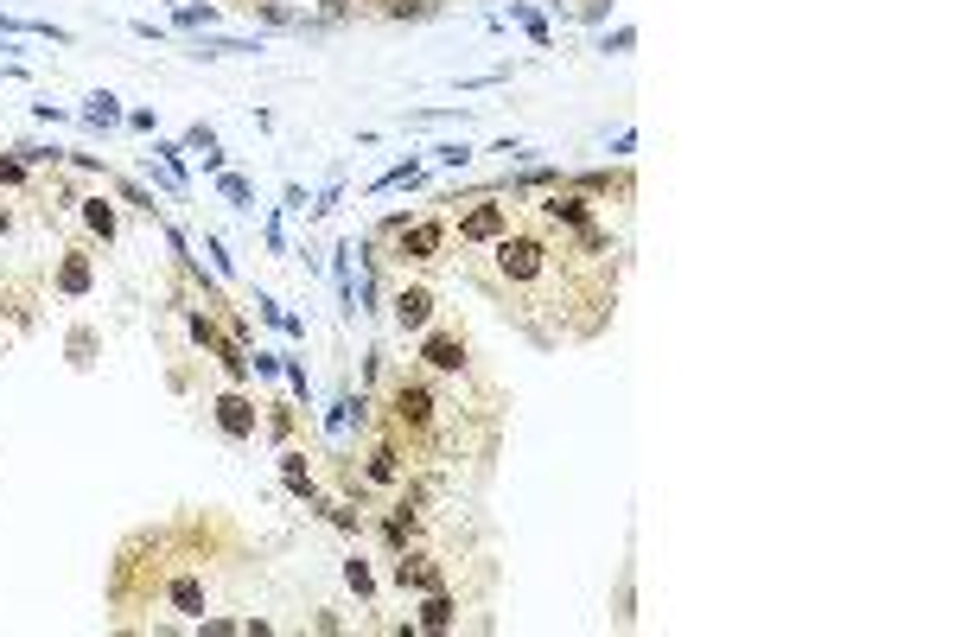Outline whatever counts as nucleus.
Masks as SVG:
<instances>
[{
	"instance_id": "nucleus-1",
	"label": "nucleus",
	"mask_w": 955,
	"mask_h": 637,
	"mask_svg": "<svg viewBox=\"0 0 955 637\" xmlns=\"http://www.w3.org/2000/svg\"><path fill=\"white\" fill-rule=\"evenodd\" d=\"M389 415H395V427H402L408 440L433 446V440H440V415H446V402H440V395H433L427 383H402V389H395V402H389Z\"/></svg>"
},
{
	"instance_id": "nucleus-2",
	"label": "nucleus",
	"mask_w": 955,
	"mask_h": 637,
	"mask_svg": "<svg viewBox=\"0 0 955 637\" xmlns=\"http://www.w3.org/2000/svg\"><path fill=\"white\" fill-rule=\"evenodd\" d=\"M510 230V204H472L459 217V243H497Z\"/></svg>"
},
{
	"instance_id": "nucleus-3",
	"label": "nucleus",
	"mask_w": 955,
	"mask_h": 637,
	"mask_svg": "<svg viewBox=\"0 0 955 637\" xmlns=\"http://www.w3.org/2000/svg\"><path fill=\"white\" fill-rule=\"evenodd\" d=\"M421 357H427V370L453 376V370H465V338H459V332H427Z\"/></svg>"
},
{
	"instance_id": "nucleus-4",
	"label": "nucleus",
	"mask_w": 955,
	"mask_h": 637,
	"mask_svg": "<svg viewBox=\"0 0 955 637\" xmlns=\"http://www.w3.org/2000/svg\"><path fill=\"white\" fill-rule=\"evenodd\" d=\"M446 249V223H408L402 230V262H433Z\"/></svg>"
},
{
	"instance_id": "nucleus-5",
	"label": "nucleus",
	"mask_w": 955,
	"mask_h": 637,
	"mask_svg": "<svg viewBox=\"0 0 955 637\" xmlns=\"http://www.w3.org/2000/svg\"><path fill=\"white\" fill-rule=\"evenodd\" d=\"M395 580L414 587V593H440V561H433V555H402V561H395Z\"/></svg>"
},
{
	"instance_id": "nucleus-6",
	"label": "nucleus",
	"mask_w": 955,
	"mask_h": 637,
	"mask_svg": "<svg viewBox=\"0 0 955 637\" xmlns=\"http://www.w3.org/2000/svg\"><path fill=\"white\" fill-rule=\"evenodd\" d=\"M427 319H433V294L427 287H402V294H395V325H402V332H421Z\"/></svg>"
},
{
	"instance_id": "nucleus-7",
	"label": "nucleus",
	"mask_w": 955,
	"mask_h": 637,
	"mask_svg": "<svg viewBox=\"0 0 955 637\" xmlns=\"http://www.w3.org/2000/svg\"><path fill=\"white\" fill-rule=\"evenodd\" d=\"M542 211H548V223H567V230H586V223H593V204H586L580 192H554Z\"/></svg>"
},
{
	"instance_id": "nucleus-8",
	"label": "nucleus",
	"mask_w": 955,
	"mask_h": 637,
	"mask_svg": "<svg viewBox=\"0 0 955 637\" xmlns=\"http://www.w3.org/2000/svg\"><path fill=\"white\" fill-rule=\"evenodd\" d=\"M217 421H223V434H236V440H242V434L255 427V408L242 402V395H223V402H217Z\"/></svg>"
},
{
	"instance_id": "nucleus-9",
	"label": "nucleus",
	"mask_w": 955,
	"mask_h": 637,
	"mask_svg": "<svg viewBox=\"0 0 955 637\" xmlns=\"http://www.w3.org/2000/svg\"><path fill=\"white\" fill-rule=\"evenodd\" d=\"M421 625H427V631H446V625H453V599H446V593H427Z\"/></svg>"
},
{
	"instance_id": "nucleus-10",
	"label": "nucleus",
	"mask_w": 955,
	"mask_h": 637,
	"mask_svg": "<svg viewBox=\"0 0 955 637\" xmlns=\"http://www.w3.org/2000/svg\"><path fill=\"white\" fill-rule=\"evenodd\" d=\"M64 287H71V294H83V287H90V262H83V255H71V262H64Z\"/></svg>"
},
{
	"instance_id": "nucleus-11",
	"label": "nucleus",
	"mask_w": 955,
	"mask_h": 637,
	"mask_svg": "<svg viewBox=\"0 0 955 637\" xmlns=\"http://www.w3.org/2000/svg\"><path fill=\"white\" fill-rule=\"evenodd\" d=\"M90 223H96L102 236H115V211H109V204H90Z\"/></svg>"
},
{
	"instance_id": "nucleus-12",
	"label": "nucleus",
	"mask_w": 955,
	"mask_h": 637,
	"mask_svg": "<svg viewBox=\"0 0 955 637\" xmlns=\"http://www.w3.org/2000/svg\"><path fill=\"white\" fill-rule=\"evenodd\" d=\"M0 179H7V185H20V160H0Z\"/></svg>"
}]
</instances>
